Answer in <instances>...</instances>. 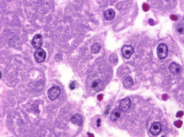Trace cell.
Listing matches in <instances>:
<instances>
[{
	"label": "cell",
	"mask_w": 184,
	"mask_h": 137,
	"mask_svg": "<svg viewBox=\"0 0 184 137\" xmlns=\"http://www.w3.org/2000/svg\"><path fill=\"white\" fill-rule=\"evenodd\" d=\"M168 53V47L165 44L161 43L158 46L157 54L158 57L160 59H164L166 58Z\"/></svg>",
	"instance_id": "6da1fadb"
},
{
	"label": "cell",
	"mask_w": 184,
	"mask_h": 137,
	"mask_svg": "<svg viewBox=\"0 0 184 137\" xmlns=\"http://www.w3.org/2000/svg\"><path fill=\"white\" fill-rule=\"evenodd\" d=\"M47 93L49 98L51 100L54 101L57 99L60 96V90L58 86H54L49 89Z\"/></svg>",
	"instance_id": "7a4b0ae2"
},
{
	"label": "cell",
	"mask_w": 184,
	"mask_h": 137,
	"mask_svg": "<svg viewBox=\"0 0 184 137\" xmlns=\"http://www.w3.org/2000/svg\"><path fill=\"white\" fill-rule=\"evenodd\" d=\"M121 51L122 55L127 59L130 58L134 52V48L130 45H124L122 48Z\"/></svg>",
	"instance_id": "3957f363"
},
{
	"label": "cell",
	"mask_w": 184,
	"mask_h": 137,
	"mask_svg": "<svg viewBox=\"0 0 184 137\" xmlns=\"http://www.w3.org/2000/svg\"><path fill=\"white\" fill-rule=\"evenodd\" d=\"M43 42V38L40 34H37L32 38L31 43L34 48L39 49L42 47Z\"/></svg>",
	"instance_id": "277c9868"
},
{
	"label": "cell",
	"mask_w": 184,
	"mask_h": 137,
	"mask_svg": "<svg viewBox=\"0 0 184 137\" xmlns=\"http://www.w3.org/2000/svg\"><path fill=\"white\" fill-rule=\"evenodd\" d=\"M34 56L37 63H42L44 61L46 58V53L43 49L40 48L36 51Z\"/></svg>",
	"instance_id": "5b68a950"
},
{
	"label": "cell",
	"mask_w": 184,
	"mask_h": 137,
	"mask_svg": "<svg viewBox=\"0 0 184 137\" xmlns=\"http://www.w3.org/2000/svg\"><path fill=\"white\" fill-rule=\"evenodd\" d=\"M131 99L129 98H126L121 100L119 102V109L123 112H126L131 106Z\"/></svg>",
	"instance_id": "8992f818"
},
{
	"label": "cell",
	"mask_w": 184,
	"mask_h": 137,
	"mask_svg": "<svg viewBox=\"0 0 184 137\" xmlns=\"http://www.w3.org/2000/svg\"><path fill=\"white\" fill-rule=\"evenodd\" d=\"M170 72L174 75H178L181 73L182 67L176 63L172 62L169 66Z\"/></svg>",
	"instance_id": "52a82bcc"
},
{
	"label": "cell",
	"mask_w": 184,
	"mask_h": 137,
	"mask_svg": "<svg viewBox=\"0 0 184 137\" xmlns=\"http://www.w3.org/2000/svg\"><path fill=\"white\" fill-rule=\"evenodd\" d=\"M161 131V125L159 122L154 123L151 126L150 131L152 135H159Z\"/></svg>",
	"instance_id": "ba28073f"
},
{
	"label": "cell",
	"mask_w": 184,
	"mask_h": 137,
	"mask_svg": "<svg viewBox=\"0 0 184 137\" xmlns=\"http://www.w3.org/2000/svg\"><path fill=\"white\" fill-rule=\"evenodd\" d=\"M103 86V83L101 80L96 79L92 82L91 87L95 91L99 92L102 90Z\"/></svg>",
	"instance_id": "9c48e42d"
},
{
	"label": "cell",
	"mask_w": 184,
	"mask_h": 137,
	"mask_svg": "<svg viewBox=\"0 0 184 137\" xmlns=\"http://www.w3.org/2000/svg\"><path fill=\"white\" fill-rule=\"evenodd\" d=\"M71 121L75 125L80 126L83 123V118L80 115L76 113L74 114L71 117Z\"/></svg>",
	"instance_id": "30bf717a"
},
{
	"label": "cell",
	"mask_w": 184,
	"mask_h": 137,
	"mask_svg": "<svg viewBox=\"0 0 184 137\" xmlns=\"http://www.w3.org/2000/svg\"><path fill=\"white\" fill-rule=\"evenodd\" d=\"M104 17L107 20H111L115 18L116 13L112 9H109L105 11L104 13Z\"/></svg>",
	"instance_id": "8fae6325"
},
{
	"label": "cell",
	"mask_w": 184,
	"mask_h": 137,
	"mask_svg": "<svg viewBox=\"0 0 184 137\" xmlns=\"http://www.w3.org/2000/svg\"><path fill=\"white\" fill-rule=\"evenodd\" d=\"M121 115V110L120 109L116 108L114 109L111 112L110 119L112 121L115 122L117 121Z\"/></svg>",
	"instance_id": "7c38bea8"
},
{
	"label": "cell",
	"mask_w": 184,
	"mask_h": 137,
	"mask_svg": "<svg viewBox=\"0 0 184 137\" xmlns=\"http://www.w3.org/2000/svg\"><path fill=\"white\" fill-rule=\"evenodd\" d=\"M101 48V45L98 42L93 44L91 47V52L92 54H97L99 52Z\"/></svg>",
	"instance_id": "4fadbf2b"
},
{
	"label": "cell",
	"mask_w": 184,
	"mask_h": 137,
	"mask_svg": "<svg viewBox=\"0 0 184 137\" xmlns=\"http://www.w3.org/2000/svg\"><path fill=\"white\" fill-rule=\"evenodd\" d=\"M134 83L132 78L130 76H128L123 81V85L126 88H129L133 85Z\"/></svg>",
	"instance_id": "5bb4252c"
},
{
	"label": "cell",
	"mask_w": 184,
	"mask_h": 137,
	"mask_svg": "<svg viewBox=\"0 0 184 137\" xmlns=\"http://www.w3.org/2000/svg\"><path fill=\"white\" fill-rule=\"evenodd\" d=\"M109 60L111 63L112 64H116L118 62L117 56L115 54H112L109 56Z\"/></svg>",
	"instance_id": "9a60e30c"
},
{
	"label": "cell",
	"mask_w": 184,
	"mask_h": 137,
	"mask_svg": "<svg viewBox=\"0 0 184 137\" xmlns=\"http://www.w3.org/2000/svg\"><path fill=\"white\" fill-rule=\"evenodd\" d=\"M177 31L179 34H182L184 33V26H179L177 28Z\"/></svg>",
	"instance_id": "2e32d148"
},
{
	"label": "cell",
	"mask_w": 184,
	"mask_h": 137,
	"mask_svg": "<svg viewBox=\"0 0 184 137\" xmlns=\"http://www.w3.org/2000/svg\"><path fill=\"white\" fill-rule=\"evenodd\" d=\"M69 88L72 90H73L75 88V81H73L72 82H71L70 84L69 85Z\"/></svg>",
	"instance_id": "e0dca14e"
},
{
	"label": "cell",
	"mask_w": 184,
	"mask_h": 137,
	"mask_svg": "<svg viewBox=\"0 0 184 137\" xmlns=\"http://www.w3.org/2000/svg\"><path fill=\"white\" fill-rule=\"evenodd\" d=\"M110 110V106L109 105H108L106 108V109L105 110V112H104V115H108L109 113Z\"/></svg>",
	"instance_id": "ac0fdd59"
},
{
	"label": "cell",
	"mask_w": 184,
	"mask_h": 137,
	"mask_svg": "<svg viewBox=\"0 0 184 137\" xmlns=\"http://www.w3.org/2000/svg\"><path fill=\"white\" fill-rule=\"evenodd\" d=\"M101 119H99L97 120V127H99L101 126Z\"/></svg>",
	"instance_id": "d6986e66"
},
{
	"label": "cell",
	"mask_w": 184,
	"mask_h": 137,
	"mask_svg": "<svg viewBox=\"0 0 184 137\" xmlns=\"http://www.w3.org/2000/svg\"><path fill=\"white\" fill-rule=\"evenodd\" d=\"M171 19L173 20H177V17L175 15H171Z\"/></svg>",
	"instance_id": "ffe728a7"
},
{
	"label": "cell",
	"mask_w": 184,
	"mask_h": 137,
	"mask_svg": "<svg viewBox=\"0 0 184 137\" xmlns=\"http://www.w3.org/2000/svg\"><path fill=\"white\" fill-rule=\"evenodd\" d=\"M161 137H165L164 135H163V136H162Z\"/></svg>",
	"instance_id": "44dd1931"
}]
</instances>
